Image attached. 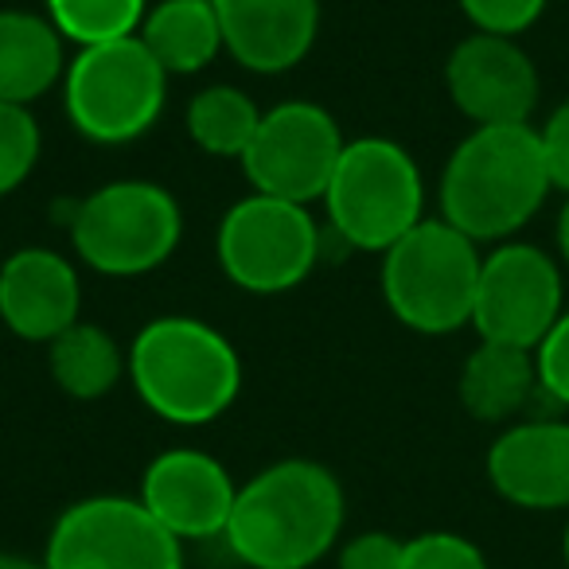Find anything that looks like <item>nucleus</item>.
<instances>
[{
    "label": "nucleus",
    "mask_w": 569,
    "mask_h": 569,
    "mask_svg": "<svg viewBox=\"0 0 569 569\" xmlns=\"http://www.w3.org/2000/svg\"><path fill=\"white\" fill-rule=\"evenodd\" d=\"M149 0H48V20L63 40L82 48L129 40L141 32Z\"/></svg>",
    "instance_id": "obj_22"
},
{
    "label": "nucleus",
    "mask_w": 569,
    "mask_h": 569,
    "mask_svg": "<svg viewBox=\"0 0 569 569\" xmlns=\"http://www.w3.org/2000/svg\"><path fill=\"white\" fill-rule=\"evenodd\" d=\"M340 121L317 102H281L261 113L242 172L253 191L289 203H317L325 199L332 172L343 157Z\"/></svg>",
    "instance_id": "obj_11"
},
{
    "label": "nucleus",
    "mask_w": 569,
    "mask_h": 569,
    "mask_svg": "<svg viewBox=\"0 0 569 569\" xmlns=\"http://www.w3.org/2000/svg\"><path fill=\"white\" fill-rule=\"evenodd\" d=\"M343 519L340 476L320 460L293 457L238 483L222 542L246 569H312L336 550Z\"/></svg>",
    "instance_id": "obj_1"
},
{
    "label": "nucleus",
    "mask_w": 569,
    "mask_h": 569,
    "mask_svg": "<svg viewBox=\"0 0 569 569\" xmlns=\"http://www.w3.org/2000/svg\"><path fill=\"white\" fill-rule=\"evenodd\" d=\"M483 253L437 214L421 219L382 253V301L398 325L421 336H449L472 325Z\"/></svg>",
    "instance_id": "obj_4"
},
{
    "label": "nucleus",
    "mask_w": 569,
    "mask_h": 569,
    "mask_svg": "<svg viewBox=\"0 0 569 569\" xmlns=\"http://www.w3.org/2000/svg\"><path fill=\"white\" fill-rule=\"evenodd\" d=\"M538 367V387H542L546 402L569 410V309L558 317V325L546 332V340L535 348Z\"/></svg>",
    "instance_id": "obj_26"
},
{
    "label": "nucleus",
    "mask_w": 569,
    "mask_h": 569,
    "mask_svg": "<svg viewBox=\"0 0 569 569\" xmlns=\"http://www.w3.org/2000/svg\"><path fill=\"white\" fill-rule=\"evenodd\" d=\"M48 569H183L172 538L137 496H87L59 511L43 546Z\"/></svg>",
    "instance_id": "obj_9"
},
{
    "label": "nucleus",
    "mask_w": 569,
    "mask_h": 569,
    "mask_svg": "<svg viewBox=\"0 0 569 569\" xmlns=\"http://www.w3.org/2000/svg\"><path fill=\"white\" fill-rule=\"evenodd\" d=\"M561 553H566V566H569V522H566V535H561Z\"/></svg>",
    "instance_id": "obj_31"
},
{
    "label": "nucleus",
    "mask_w": 569,
    "mask_h": 569,
    "mask_svg": "<svg viewBox=\"0 0 569 569\" xmlns=\"http://www.w3.org/2000/svg\"><path fill=\"white\" fill-rule=\"evenodd\" d=\"M43 137L28 106L0 102V199L12 196L36 172Z\"/></svg>",
    "instance_id": "obj_23"
},
{
    "label": "nucleus",
    "mask_w": 569,
    "mask_h": 569,
    "mask_svg": "<svg viewBox=\"0 0 569 569\" xmlns=\"http://www.w3.org/2000/svg\"><path fill=\"white\" fill-rule=\"evenodd\" d=\"M402 569H491L483 550L452 530H426L418 538H406Z\"/></svg>",
    "instance_id": "obj_24"
},
{
    "label": "nucleus",
    "mask_w": 569,
    "mask_h": 569,
    "mask_svg": "<svg viewBox=\"0 0 569 569\" xmlns=\"http://www.w3.org/2000/svg\"><path fill=\"white\" fill-rule=\"evenodd\" d=\"M0 569H48L43 558H24V553H0Z\"/></svg>",
    "instance_id": "obj_30"
},
{
    "label": "nucleus",
    "mask_w": 569,
    "mask_h": 569,
    "mask_svg": "<svg viewBox=\"0 0 569 569\" xmlns=\"http://www.w3.org/2000/svg\"><path fill=\"white\" fill-rule=\"evenodd\" d=\"M457 390L468 418L483 421V426H507V421L522 418L535 398H542L535 351L480 340L460 367Z\"/></svg>",
    "instance_id": "obj_17"
},
{
    "label": "nucleus",
    "mask_w": 569,
    "mask_h": 569,
    "mask_svg": "<svg viewBox=\"0 0 569 569\" xmlns=\"http://www.w3.org/2000/svg\"><path fill=\"white\" fill-rule=\"evenodd\" d=\"M48 367L56 387L74 402H98L129 375V356L118 340L98 325H71L59 340L48 343Z\"/></svg>",
    "instance_id": "obj_20"
},
{
    "label": "nucleus",
    "mask_w": 569,
    "mask_h": 569,
    "mask_svg": "<svg viewBox=\"0 0 569 569\" xmlns=\"http://www.w3.org/2000/svg\"><path fill=\"white\" fill-rule=\"evenodd\" d=\"M82 284L59 250L28 246L0 261V320L28 343H51L79 325Z\"/></svg>",
    "instance_id": "obj_15"
},
{
    "label": "nucleus",
    "mask_w": 569,
    "mask_h": 569,
    "mask_svg": "<svg viewBox=\"0 0 569 569\" xmlns=\"http://www.w3.org/2000/svg\"><path fill=\"white\" fill-rule=\"evenodd\" d=\"M141 43L172 74H199L222 48V24L214 0H160L141 24Z\"/></svg>",
    "instance_id": "obj_19"
},
{
    "label": "nucleus",
    "mask_w": 569,
    "mask_h": 569,
    "mask_svg": "<svg viewBox=\"0 0 569 569\" xmlns=\"http://www.w3.org/2000/svg\"><path fill=\"white\" fill-rule=\"evenodd\" d=\"M183 238V211L152 180H113L90 191L71 219V246L102 277H141L160 269Z\"/></svg>",
    "instance_id": "obj_7"
},
{
    "label": "nucleus",
    "mask_w": 569,
    "mask_h": 569,
    "mask_svg": "<svg viewBox=\"0 0 569 569\" xmlns=\"http://www.w3.org/2000/svg\"><path fill=\"white\" fill-rule=\"evenodd\" d=\"M137 499L180 542L227 535L238 483L222 460L203 449H168L149 460Z\"/></svg>",
    "instance_id": "obj_13"
},
{
    "label": "nucleus",
    "mask_w": 569,
    "mask_h": 569,
    "mask_svg": "<svg viewBox=\"0 0 569 569\" xmlns=\"http://www.w3.org/2000/svg\"><path fill=\"white\" fill-rule=\"evenodd\" d=\"M566 312L561 266L535 242H499L483 253L472 328L480 340L535 351Z\"/></svg>",
    "instance_id": "obj_10"
},
{
    "label": "nucleus",
    "mask_w": 569,
    "mask_h": 569,
    "mask_svg": "<svg viewBox=\"0 0 569 569\" xmlns=\"http://www.w3.org/2000/svg\"><path fill=\"white\" fill-rule=\"evenodd\" d=\"M445 87L476 126H530L538 110V67L511 36L472 32L449 51Z\"/></svg>",
    "instance_id": "obj_12"
},
{
    "label": "nucleus",
    "mask_w": 569,
    "mask_h": 569,
    "mask_svg": "<svg viewBox=\"0 0 569 569\" xmlns=\"http://www.w3.org/2000/svg\"><path fill=\"white\" fill-rule=\"evenodd\" d=\"M553 242H558V258H561V266L569 269V196H566V203H561V211H558V227H553Z\"/></svg>",
    "instance_id": "obj_29"
},
{
    "label": "nucleus",
    "mask_w": 569,
    "mask_h": 569,
    "mask_svg": "<svg viewBox=\"0 0 569 569\" xmlns=\"http://www.w3.org/2000/svg\"><path fill=\"white\" fill-rule=\"evenodd\" d=\"M258 126L261 110L238 87H203L188 102V133L207 157L242 160Z\"/></svg>",
    "instance_id": "obj_21"
},
{
    "label": "nucleus",
    "mask_w": 569,
    "mask_h": 569,
    "mask_svg": "<svg viewBox=\"0 0 569 569\" xmlns=\"http://www.w3.org/2000/svg\"><path fill=\"white\" fill-rule=\"evenodd\" d=\"M553 191L535 126H476L441 172V219L480 242H511Z\"/></svg>",
    "instance_id": "obj_2"
},
{
    "label": "nucleus",
    "mask_w": 569,
    "mask_h": 569,
    "mask_svg": "<svg viewBox=\"0 0 569 569\" xmlns=\"http://www.w3.org/2000/svg\"><path fill=\"white\" fill-rule=\"evenodd\" d=\"M488 480L522 511H569V421H511L488 449Z\"/></svg>",
    "instance_id": "obj_14"
},
{
    "label": "nucleus",
    "mask_w": 569,
    "mask_h": 569,
    "mask_svg": "<svg viewBox=\"0 0 569 569\" xmlns=\"http://www.w3.org/2000/svg\"><path fill=\"white\" fill-rule=\"evenodd\" d=\"M325 207L351 250L387 253L426 219V180L410 149L390 137H359L343 144Z\"/></svg>",
    "instance_id": "obj_5"
},
{
    "label": "nucleus",
    "mask_w": 569,
    "mask_h": 569,
    "mask_svg": "<svg viewBox=\"0 0 569 569\" xmlns=\"http://www.w3.org/2000/svg\"><path fill=\"white\" fill-rule=\"evenodd\" d=\"M219 266L246 293H289L312 277L320 261V227L309 207L250 191L219 222Z\"/></svg>",
    "instance_id": "obj_8"
},
{
    "label": "nucleus",
    "mask_w": 569,
    "mask_h": 569,
    "mask_svg": "<svg viewBox=\"0 0 569 569\" xmlns=\"http://www.w3.org/2000/svg\"><path fill=\"white\" fill-rule=\"evenodd\" d=\"M129 382L168 426H207L242 395V359L219 328L160 317L129 343Z\"/></svg>",
    "instance_id": "obj_3"
},
{
    "label": "nucleus",
    "mask_w": 569,
    "mask_h": 569,
    "mask_svg": "<svg viewBox=\"0 0 569 569\" xmlns=\"http://www.w3.org/2000/svg\"><path fill=\"white\" fill-rule=\"evenodd\" d=\"M457 4L476 32L511 36V40H519L527 28H535L538 20H542L550 0H457Z\"/></svg>",
    "instance_id": "obj_25"
},
{
    "label": "nucleus",
    "mask_w": 569,
    "mask_h": 569,
    "mask_svg": "<svg viewBox=\"0 0 569 569\" xmlns=\"http://www.w3.org/2000/svg\"><path fill=\"white\" fill-rule=\"evenodd\" d=\"M222 48L253 74L305 63L320 32V0H214Z\"/></svg>",
    "instance_id": "obj_16"
},
{
    "label": "nucleus",
    "mask_w": 569,
    "mask_h": 569,
    "mask_svg": "<svg viewBox=\"0 0 569 569\" xmlns=\"http://www.w3.org/2000/svg\"><path fill=\"white\" fill-rule=\"evenodd\" d=\"M67 74L63 36L48 17L0 9V102L32 106Z\"/></svg>",
    "instance_id": "obj_18"
},
{
    "label": "nucleus",
    "mask_w": 569,
    "mask_h": 569,
    "mask_svg": "<svg viewBox=\"0 0 569 569\" xmlns=\"http://www.w3.org/2000/svg\"><path fill=\"white\" fill-rule=\"evenodd\" d=\"M406 538L387 535V530H367L340 546L336 569H402Z\"/></svg>",
    "instance_id": "obj_27"
},
{
    "label": "nucleus",
    "mask_w": 569,
    "mask_h": 569,
    "mask_svg": "<svg viewBox=\"0 0 569 569\" xmlns=\"http://www.w3.org/2000/svg\"><path fill=\"white\" fill-rule=\"evenodd\" d=\"M538 141H542L546 172H550L553 191L569 196V98L550 110V118L538 129Z\"/></svg>",
    "instance_id": "obj_28"
},
{
    "label": "nucleus",
    "mask_w": 569,
    "mask_h": 569,
    "mask_svg": "<svg viewBox=\"0 0 569 569\" xmlns=\"http://www.w3.org/2000/svg\"><path fill=\"white\" fill-rule=\"evenodd\" d=\"M168 102V71L141 36L82 48L67 63L63 106L71 126L94 144H129L160 121Z\"/></svg>",
    "instance_id": "obj_6"
}]
</instances>
